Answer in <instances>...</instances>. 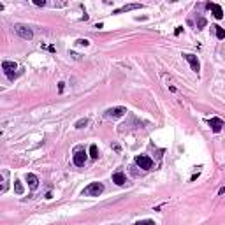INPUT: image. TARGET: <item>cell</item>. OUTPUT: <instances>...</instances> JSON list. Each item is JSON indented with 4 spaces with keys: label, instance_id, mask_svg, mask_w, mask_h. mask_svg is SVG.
<instances>
[{
    "label": "cell",
    "instance_id": "obj_1",
    "mask_svg": "<svg viewBox=\"0 0 225 225\" xmlns=\"http://www.w3.org/2000/svg\"><path fill=\"white\" fill-rule=\"evenodd\" d=\"M14 32H16L21 39H25V40H32V39H34V32H32L26 25H23V23H16V25H14Z\"/></svg>",
    "mask_w": 225,
    "mask_h": 225
},
{
    "label": "cell",
    "instance_id": "obj_2",
    "mask_svg": "<svg viewBox=\"0 0 225 225\" xmlns=\"http://www.w3.org/2000/svg\"><path fill=\"white\" fill-rule=\"evenodd\" d=\"M104 192V185L102 183H90L88 187L83 190V195H90V197H99L100 193Z\"/></svg>",
    "mask_w": 225,
    "mask_h": 225
},
{
    "label": "cell",
    "instance_id": "obj_3",
    "mask_svg": "<svg viewBox=\"0 0 225 225\" xmlns=\"http://www.w3.org/2000/svg\"><path fill=\"white\" fill-rule=\"evenodd\" d=\"M16 69H18V65L14 63V62H9V60H5V62H2V71L5 72V76H7V79H14L16 77Z\"/></svg>",
    "mask_w": 225,
    "mask_h": 225
},
{
    "label": "cell",
    "instance_id": "obj_4",
    "mask_svg": "<svg viewBox=\"0 0 225 225\" xmlns=\"http://www.w3.org/2000/svg\"><path fill=\"white\" fill-rule=\"evenodd\" d=\"M135 165L144 169V171H150L153 167V160H151L150 157H146V155H137L135 157Z\"/></svg>",
    "mask_w": 225,
    "mask_h": 225
},
{
    "label": "cell",
    "instance_id": "obj_5",
    "mask_svg": "<svg viewBox=\"0 0 225 225\" xmlns=\"http://www.w3.org/2000/svg\"><path fill=\"white\" fill-rule=\"evenodd\" d=\"M183 58L187 60L188 63H190V67H192V71L195 72V74H199V71H201V63H199V58L195 55H192V53H185Z\"/></svg>",
    "mask_w": 225,
    "mask_h": 225
},
{
    "label": "cell",
    "instance_id": "obj_6",
    "mask_svg": "<svg viewBox=\"0 0 225 225\" xmlns=\"http://www.w3.org/2000/svg\"><path fill=\"white\" fill-rule=\"evenodd\" d=\"M125 112H127L125 107H109L107 111L104 112V116L106 118H121Z\"/></svg>",
    "mask_w": 225,
    "mask_h": 225
},
{
    "label": "cell",
    "instance_id": "obj_7",
    "mask_svg": "<svg viewBox=\"0 0 225 225\" xmlns=\"http://www.w3.org/2000/svg\"><path fill=\"white\" fill-rule=\"evenodd\" d=\"M72 160H74V165L83 167V165H85V162H86V153H85V150H76Z\"/></svg>",
    "mask_w": 225,
    "mask_h": 225
},
{
    "label": "cell",
    "instance_id": "obj_8",
    "mask_svg": "<svg viewBox=\"0 0 225 225\" xmlns=\"http://www.w3.org/2000/svg\"><path fill=\"white\" fill-rule=\"evenodd\" d=\"M135 9H143V4H125L123 7L112 11V14H121V12H129V11H135Z\"/></svg>",
    "mask_w": 225,
    "mask_h": 225
},
{
    "label": "cell",
    "instance_id": "obj_9",
    "mask_svg": "<svg viewBox=\"0 0 225 225\" xmlns=\"http://www.w3.org/2000/svg\"><path fill=\"white\" fill-rule=\"evenodd\" d=\"M207 125L211 127V130H213V132H220V130H222V127H224V120L215 116V118H211V120L207 121Z\"/></svg>",
    "mask_w": 225,
    "mask_h": 225
},
{
    "label": "cell",
    "instance_id": "obj_10",
    "mask_svg": "<svg viewBox=\"0 0 225 225\" xmlns=\"http://www.w3.org/2000/svg\"><path fill=\"white\" fill-rule=\"evenodd\" d=\"M206 7L213 11V14H215V18H216V19H222V18H224V9H222L218 4H211V2H207Z\"/></svg>",
    "mask_w": 225,
    "mask_h": 225
},
{
    "label": "cell",
    "instance_id": "obj_11",
    "mask_svg": "<svg viewBox=\"0 0 225 225\" xmlns=\"http://www.w3.org/2000/svg\"><path fill=\"white\" fill-rule=\"evenodd\" d=\"M112 183H116V185L123 187V185L127 183V176H125L123 172H114V174H112Z\"/></svg>",
    "mask_w": 225,
    "mask_h": 225
},
{
    "label": "cell",
    "instance_id": "obj_12",
    "mask_svg": "<svg viewBox=\"0 0 225 225\" xmlns=\"http://www.w3.org/2000/svg\"><path fill=\"white\" fill-rule=\"evenodd\" d=\"M26 181H28V185H30V188H32V190H35V188H37V185H39V178L35 176V174L28 172V174H26Z\"/></svg>",
    "mask_w": 225,
    "mask_h": 225
},
{
    "label": "cell",
    "instance_id": "obj_13",
    "mask_svg": "<svg viewBox=\"0 0 225 225\" xmlns=\"http://www.w3.org/2000/svg\"><path fill=\"white\" fill-rule=\"evenodd\" d=\"M213 28H215V32H216V37L218 39H225V30L220 26V25H215Z\"/></svg>",
    "mask_w": 225,
    "mask_h": 225
},
{
    "label": "cell",
    "instance_id": "obj_14",
    "mask_svg": "<svg viewBox=\"0 0 225 225\" xmlns=\"http://www.w3.org/2000/svg\"><path fill=\"white\" fill-rule=\"evenodd\" d=\"M86 125H88V118H81V120H77V121H76V129H85V127H86Z\"/></svg>",
    "mask_w": 225,
    "mask_h": 225
},
{
    "label": "cell",
    "instance_id": "obj_15",
    "mask_svg": "<svg viewBox=\"0 0 225 225\" xmlns=\"http://www.w3.org/2000/svg\"><path fill=\"white\" fill-rule=\"evenodd\" d=\"M90 157H92V158H97V157H99V148H97V144H92V146H90Z\"/></svg>",
    "mask_w": 225,
    "mask_h": 225
},
{
    "label": "cell",
    "instance_id": "obj_16",
    "mask_svg": "<svg viewBox=\"0 0 225 225\" xmlns=\"http://www.w3.org/2000/svg\"><path fill=\"white\" fill-rule=\"evenodd\" d=\"M14 190H16V193H18V195L23 193V190H25V188H23V185H21V181H14Z\"/></svg>",
    "mask_w": 225,
    "mask_h": 225
},
{
    "label": "cell",
    "instance_id": "obj_17",
    "mask_svg": "<svg viewBox=\"0 0 225 225\" xmlns=\"http://www.w3.org/2000/svg\"><path fill=\"white\" fill-rule=\"evenodd\" d=\"M134 225H155L153 220H139V222H135Z\"/></svg>",
    "mask_w": 225,
    "mask_h": 225
},
{
    "label": "cell",
    "instance_id": "obj_18",
    "mask_svg": "<svg viewBox=\"0 0 225 225\" xmlns=\"http://www.w3.org/2000/svg\"><path fill=\"white\" fill-rule=\"evenodd\" d=\"M77 46H88L90 44V40L88 39H77V42H76Z\"/></svg>",
    "mask_w": 225,
    "mask_h": 225
},
{
    "label": "cell",
    "instance_id": "obj_19",
    "mask_svg": "<svg viewBox=\"0 0 225 225\" xmlns=\"http://www.w3.org/2000/svg\"><path fill=\"white\" fill-rule=\"evenodd\" d=\"M202 26H206V19L199 18V19H197V28H202Z\"/></svg>",
    "mask_w": 225,
    "mask_h": 225
},
{
    "label": "cell",
    "instance_id": "obj_20",
    "mask_svg": "<svg viewBox=\"0 0 225 225\" xmlns=\"http://www.w3.org/2000/svg\"><path fill=\"white\" fill-rule=\"evenodd\" d=\"M34 4L39 5V7H44V5H46V0H34Z\"/></svg>",
    "mask_w": 225,
    "mask_h": 225
},
{
    "label": "cell",
    "instance_id": "obj_21",
    "mask_svg": "<svg viewBox=\"0 0 225 225\" xmlns=\"http://www.w3.org/2000/svg\"><path fill=\"white\" fill-rule=\"evenodd\" d=\"M63 85H65V83H58V92H60V93L63 92Z\"/></svg>",
    "mask_w": 225,
    "mask_h": 225
},
{
    "label": "cell",
    "instance_id": "obj_22",
    "mask_svg": "<svg viewBox=\"0 0 225 225\" xmlns=\"http://www.w3.org/2000/svg\"><path fill=\"white\" fill-rule=\"evenodd\" d=\"M71 56H72V58H76V60H79V58H81V56L77 55V53H74V51H71Z\"/></svg>",
    "mask_w": 225,
    "mask_h": 225
},
{
    "label": "cell",
    "instance_id": "obj_23",
    "mask_svg": "<svg viewBox=\"0 0 225 225\" xmlns=\"http://www.w3.org/2000/svg\"><path fill=\"white\" fill-rule=\"evenodd\" d=\"M5 190V185H0V192H4Z\"/></svg>",
    "mask_w": 225,
    "mask_h": 225
},
{
    "label": "cell",
    "instance_id": "obj_24",
    "mask_svg": "<svg viewBox=\"0 0 225 225\" xmlns=\"http://www.w3.org/2000/svg\"><path fill=\"white\" fill-rule=\"evenodd\" d=\"M2 181H4V178H2V176H0V183H2Z\"/></svg>",
    "mask_w": 225,
    "mask_h": 225
}]
</instances>
